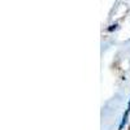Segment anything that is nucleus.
I'll return each instance as SVG.
<instances>
[{"instance_id": "f257e3e1", "label": "nucleus", "mask_w": 130, "mask_h": 130, "mask_svg": "<svg viewBox=\"0 0 130 130\" xmlns=\"http://www.w3.org/2000/svg\"><path fill=\"white\" fill-rule=\"evenodd\" d=\"M129 113H130V103H129V107H127V109H126V112L124 113V117H122V121H121V125H120V130L124 127V125L126 124V121H127V116H129Z\"/></svg>"}]
</instances>
